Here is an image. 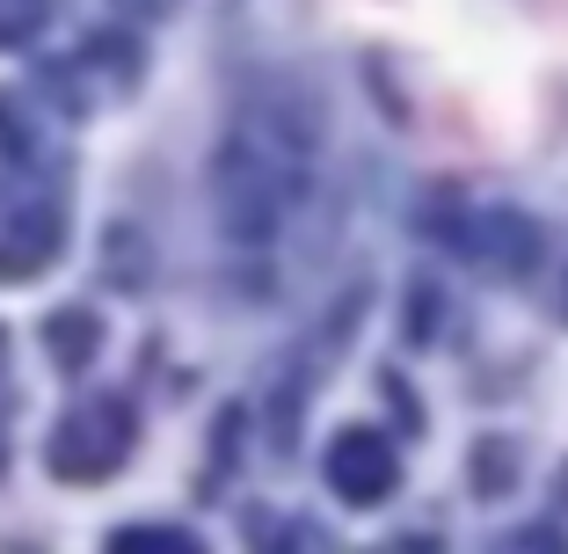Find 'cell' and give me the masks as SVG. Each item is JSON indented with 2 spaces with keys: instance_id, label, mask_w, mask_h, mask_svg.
<instances>
[{
  "instance_id": "30bf717a",
  "label": "cell",
  "mask_w": 568,
  "mask_h": 554,
  "mask_svg": "<svg viewBox=\"0 0 568 554\" xmlns=\"http://www.w3.org/2000/svg\"><path fill=\"white\" fill-rule=\"evenodd\" d=\"M124 8H132V16H168L175 0H124Z\"/></svg>"
},
{
  "instance_id": "52a82bcc",
  "label": "cell",
  "mask_w": 568,
  "mask_h": 554,
  "mask_svg": "<svg viewBox=\"0 0 568 554\" xmlns=\"http://www.w3.org/2000/svg\"><path fill=\"white\" fill-rule=\"evenodd\" d=\"M110 547H118V554H139V547H175V554H197V533H168V525H124V533H110Z\"/></svg>"
},
{
  "instance_id": "8fae6325",
  "label": "cell",
  "mask_w": 568,
  "mask_h": 554,
  "mask_svg": "<svg viewBox=\"0 0 568 554\" xmlns=\"http://www.w3.org/2000/svg\"><path fill=\"white\" fill-rule=\"evenodd\" d=\"M554 314H561V321H568V292H561V306H554Z\"/></svg>"
},
{
  "instance_id": "7a4b0ae2",
  "label": "cell",
  "mask_w": 568,
  "mask_h": 554,
  "mask_svg": "<svg viewBox=\"0 0 568 554\" xmlns=\"http://www.w3.org/2000/svg\"><path fill=\"white\" fill-rule=\"evenodd\" d=\"M139 437V416L124 394H95V402H73L51 431V474L59 482H102V474H118L124 453H132Z\"/></svg>"
},
{
  "instance_id": "ba28073f",
  "label": "cell",
  "mask_w": 568,
  "mask_h": 554,
  "mask_svg": "<svg viewBox=\"0 0 568 554\" xmlns=\"http://www.w3.org/2000/svg\"><path fill=\"white\" fill-rule=\"evenodd\" d=\"M503 482H510V445H503V437H481V445H474V488L496 496Z\"/></svg>"
},
{
  "instance_id": "3957f363",
  "label": "cell",
  "mask_w": 568,
  "mask_h": 554,
  "mask_svg": "<svg viewBox=\"0 0 568 554\" xmlns=\"http://www.w3.org/2000/svg\"><path fill=\"white\" fill-rule=\"evenodd\" d=\"M394 482H402V453H394L379 431H365V423L335 431V445H328V488L343 496V504L372 511V504L394 496Z\"/></svg>"
},
{
  "instance_id": "277c9868",
  "label": "cell",
  "mask_w": 568,
  "mask_h": 554,
  "mask_svg": "<svg viewBox=\"0 0 568 554\" xmlns=\"http://www.w3.org/2000/svg\"><path fill=\"white\" fill-rule=\"evenodd\" d=\"M459 241H467V255L481 270H496V278H518V270L539 263V226L518 219V212H496L488 226H474V234H459Z\"/></svg>"
},
{
  "instance_id": "5b68a950",
  "label": "cell",
  "mask_w": 568,
  "mask_h": 554,
  "mask_svg": "<svg viewBox=\"0 0 568 554\" xmlns=\"http://www.w3.org/2000/svg\"><path fill=\"white\" fill-rule=\"evenodd\" d=\"M44 351H51L59 372H88V365H95V351H102L95 306H59V314L44 321Z\"/></svg>"
},
{
  "instance_id": "6da1fadb",
  "label": "cell",
  "mask_w": 568,
  "mask_h": 554,
  "mask_svg": "<svg viewBox=\"0 0 568 554\" xmlns=\"http://www.w3.org/2000/svg\"><path fill=\"white\" fill-rule=\"evenodd\" d=\"M314 153H321V110L306 88L270 81L234 110L226 139L212 153V219L234 249H270L300 219L314 190Z\"/></svg>"
},
{
  "instance_id": "8992f818",
  "label": "cell",
  "mask_w": 568,
  "mask_h": 554,
  "mask_svg": "<svg viewBox=\"0 0 568 554\" xmlns=\"http://www.w3.org/2000/svg\"><path fill=\"white\" fill-rule=\"evenodd\" d=\"M59 255V219H22L16 234L0 241V278H30Z\"/></svg>"
},
{
  "instance_id": "9c48e42d",
  "label": "cell",
  "mask_w": 568,
  "mask_h": 554,
  "mask_svg": "<svg viewBox=\"0 0 568 554\" xmlns=\"http://www.w3.org/2000/svg\"><path fill=\"white\" fill-rule=\"evenodd\" d=\"M44 16H51V0H0V44H22Z\"/></svg>"
}]
</instances>
